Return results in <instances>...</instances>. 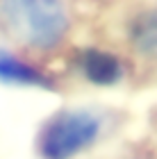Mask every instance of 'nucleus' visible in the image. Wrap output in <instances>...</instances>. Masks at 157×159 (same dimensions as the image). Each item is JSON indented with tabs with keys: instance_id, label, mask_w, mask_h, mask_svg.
<instances>
[{
	"instance_id": "3",
	"label": "nucleus",
	"mask_w": 157,
	"mask_h": 159,
	"mask_svg": "<svg viewBox=\"0 0 157 159\" xmlns=\"http://www.w3.org/2000/svg\"><path fill=\"white\" fill-rule=\"evenodd\" d=\"M82 70L96 84H114L121 80L118 59L103 50H87L82 55Z\"/></svg>"
},
{
	"instance_id": "5",
	"label": "nucleus",
	"mask_w": 157,
	"mask_h": 159,
	"mask_svg": "<svg viewBox=\"0 0 157 159\" xmlns=\"http://www.w3.org/2000/svg\"><path fill=\"white\" fill-rule=\"evenodd\" d=\"M132 43L139 52L157 57V11L144 14L132 27Z\"/></svg>"
},
{
	"instance_id": "2",
	"label": "nucleus",
	"mask_w": 157,
	"mask_h": 159,
	"mask_svg": "<svg viewBox=\"0 0 157 159\" xmlns=\"http://www.w3.org/2000/svg\"><path fill=\"white\" fill-rule=\"evenodd\" d=\"M100 123L89 111H62L46 125L41 152L48 159H68L98 136Z\"/></svg>"
},
{
	"instance_id": "4",
	"label": "nucleus",
	"mask_w": 157,
	"mask_h": 159,
	"mask_svg": "<svg viewBox=\"0 0 157 159\" xmlns=\"http://www.w3.org/2000/svg\"><path fill=\"white\" fill-rule=\"evenodd\" d=\"M0 80L2 82H12V84H27V86H46V89H53L48 77H44L32 66L18 61L14 55L5 52V50H0Z\"/></svg>"
},
{
	"instance_id": "1",
	"label": "nucleus",
	"mask_w": 157,
	"mask_h": 159,
	"mask_svg": "<svg viewBox=\"0 0 157 159\" xmlns=\"http://www.w3.org/2000/svg\"><path fill=\"white\" fill-rule=\"evenodd\" d=\"M0 23L16 41L37 48H53L68 27L66 9L50 0L0 2Z\"/></svg>"
}]
</instances>
